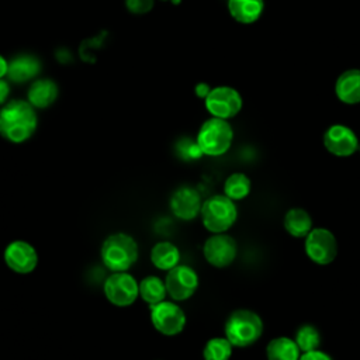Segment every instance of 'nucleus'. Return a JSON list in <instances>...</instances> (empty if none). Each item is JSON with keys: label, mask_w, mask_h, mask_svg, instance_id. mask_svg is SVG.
I'll use <instances>...</instances> for the list:
<instances>
[{"label": "nucleus", "mask_w": 360, "mask_h": 360, "mask_svg": "<svg viewBox=\"0 0 360 360\" xmlns=\"http://www.w3.org/2000/svg\"><path fill=\"white\" fill-rule=\"evenodd\" d=\"M150 262L156 269L169 271L179 264L180 250L172 242H167V240L158 242L150 249Z\"/></svg>", "instance_id": "6ab92c4d"}, {"label": "nucleus", "mask_w": 360, "mask_h": 360, "mask_svg": "<svg viewBox=\"0 0 360 360\" xmlns=\"http://www.w3.org/2000/svg\"><path fill=\"white\" fill-rule=\"evenodd\" d=\"M284 228L294 238H305L312 229V219L302 208H290L284 215Z\"/></svg>", "instance_id": "412c9836"}, {"label": "nucleus", "mask_w": 360, "mask_h": 360, "mask_svg": "<svg viewBox=\"0 0 360 360\" xmlns=\"http://www.w3.org/2000/svg\"><path fill=\"white\" fill-rule=\"evenodd\" d=\"M162 1H167V0H162Z\"/></svg>", "instance_id": "473e14b6"}, {"label": "nucleus", "mask_w": 360, "mask_h": 360, "mask_svg": "<svg viewBox=\"0 0 360 360\" xmlns=\"http://www.w3.org/2000/svg\"><path fill=\"white\" fill-rule=\"evenodd\" d=\"M295 342L300 347V350L304 352H311L316 350L319 343H321V336L319 332L315 326L312 325H302L295 335Z\"/></svg>", "instance_id": "393cba45"}, {"label": "nucleus", "mask_w": 360, "mask_h": 360, "mask_svg": "<svg viewBox=\"0 0 360 360\" xmlns=\"http://www.w3.org/2000/svg\"><path fill=\"white\" fill-rule=\"evenodd\" d=\"M177 152L183 159L187 160H194V159H200L202 156V152L197 143V141H191V139H183L177 143Z\"/></svg>", "instance_id": "a878e982"}, {"label": "nucleus", "mask_w": 360, "mask_h": 360, "mask_svg": "<svg viewBox=\"0 0 360 360\" xmlns=\"http://www.w3.org/2000/svg\"><path fill=\"white\" fill-rule=\"evenodd\" d=\"M37 127V110L27 100H10L0 107V136L7 142H27Z\"/></svg>", "instance_id": "f257e3e1"}, {"label": "nucleus", "mask_w": 360, "mask_h": 360, "mask_svg": "<svg viewBox=\"0 0 360 360\" xmlns=\"http://www.w3.org/2000/svg\"><path fill=\"white\" fill-rule=\"evenodd\" d=\"M202 155L221 156L226 153L233 141V129L228 120L211 117L202 122L195 138Z\"/></svg>", "instance_id": "20e7f679"}, {"label": "nucleus", "mask_w": 360, "mask_h": 360, "mask_svg": "<svg viewBox=\"0 0 360 360\" xmlns=\"http://www.w3.org/2000/svg\"><path fill=\"white\" fill-rule=\"evenodd\" d=\"M298 360H332L329 354L321 352V350H311V352H304Z\"/></svg>", "instance_id": "cd10ccee"}, {"label": "nucleus", "mask_w": 360, "mask_h": 360, "mask_svg": "<svg viewBox=\"0 0 360 360\" xmlns=\"http://www.w3.org/2000/svg\"><path fill=\"white\" fill-rule=\"evenodd\" d=\"M232 343L226 338H211L202 349L204 360H229L232 356Z\"/></svg>", "instance_id": "b1692460"}, {"label": "nucleus", "mask_w": 360, "mask_h": 360, "mask_svg": "<svg viewBox=\"0 0 360 360\" xmlns=\"http://www.w3.org/2000/svg\"><path fill=\"white\" fill-rule=\"evenodd\" d=\"M323 146L335 156H350L359 149V139L356 134L346 125H330L323 134Z\"/></svg>", "instance_id": "4468645a"}, {"label": "nucleus", "mask_w": 360, "mask_h": 360, "mask_svg": "<svg viewBox=\"0 0 360 360\" xmlns=\"http://www.w3.org/2000/svg\"><path fill=\"white\" fill-rule=\"evenodd\" d=\"M103 291L112 305L129 307L139 297V283L127 271H115L105 278Z\"/></svg>", "instance_id": "423d86ee"}, {"label": "nucleus", "mask_w": 360, "mask_h": 360, "mask_svg": "<svg viewBox=\"0 0 360 360\" xmlns=\"http://www.w3.org/2000/svg\"><path fill=\"white\" fill-rule=\"evenodd\" d=\"M225 338L235 347H248L259 340L263 333L262 318L250 309H235L226 319Z\"/></svg>", "instance_id": "7ed1b4c3"}, {"label": "nucleus", "mask_w": 360, "mask_h": 360, "mask_svg": "<svg viewBox=\"0 0 360 360\" xmlns=\"http://www.w3.org/2000/svg\"><path fill=\"white\" fill-rule=\"evenodd\" d=\"M150 322L165 336H176L183 332L187 318L176 301H162L150 305Z\"/></svg>", "instance_id": "0eeeda50"}, {"label": "nucleus", "mask_w": 360, "mask_h": 360, "mask_svg": "<svg viewBox=\"0 0 360 360\" xmlns=\"http://www.w3.org/2000/svg\"><path fill=\"white\" fill-rule=\"evenodd\" d=\"M125 8L135 15H143L152 11L155 0H124Z\"/></svg>", "instance_id": "bb28decb"}, {"label": "nucleus", "mask_w": 360, "mask_h": 360, "mask_svg": "<svg viewBox=\"0 0 360 360\" xmlns=\"http://www.w3.org/2000/svg\"><path fill=\"white\" fill-rule=\"evenodd\" d=\"M198 283L197 271L187 264H177L169 270L165 277L167 295L176 302L193 297L198 288Z\"/></svg>", "instance_id": "9d476101"}, {"label": "nucleus", "mask_w": 360, "mask_h": 360, "mask_svg": "<svg viewBox=\"0 0 360 360\" xmlns=\"http://www.w3.org/2000/svg\"><path fill=\"white\" fill-rule=\"evenodd\" d=\"M204 105L211 117L229 120L240 111L242 97L233 87L217 86L204 98Z\"/></svg>", "instance_id": "1a4fd4ad"}, {"label": "nucleus", "mask_w": 360, "mask_h": 360, "mask_svg": "<svg viewBox=\"0 0 360 360\" xmlns=\"http://www.w3.org/2000/svg\"><path fill=\"white\" fill-rule=\"evenodd\" d=\"M335 93L345 104L360 103V69L345 70L335 83Z\"/></svg>", "instance_id": "f3484780"}, {"label": "nucleus", "mask_w": 360, "mask_h": 360, "mask_svg": "<svg viewBox=\"0 0 360 360\" xmlns=\"http://www.w3.org/2000/svg\"><path fill=\"white\" fill-rule=\"evenodd\" d=\"M250 179L245 173H232L224 183V194L233 201L243 200L250 193Z\"/></svg>", "instance_id": "5701e85b"}, {"label": "nucleus", "mask_w": 360, "mask_h": 360, "mask_svg": "<svg viewBox=\"0 0 360 360\" xmlns=\"http://www.w3.org/2000/svg\"><path fill=\"white\" fill-rule=\"evenodd\" d=\"M58 96H59V89L52 79L37 77L30 83V87L27 91V101L35 110H45L56 101Z\"/></svg>", "instance_id": "2eb2a0df"}, {"label": "nucleus", "mask_w": 360, "mask_h": 360, "mask_svg": "<svg viewBox=\"0 0 360 360\" xmlns=\"http://www.w3.org/2000/svg\"><path fill=\"white\" fill-rule=\"evenodd\" d=\"M41 72V62L32 55H18L8 60L7 77L10 82L24 84L38 77Z\"/></svg>", "instance_id": "dca6fc26"}, {"label": "nucleus", "mask_w": 360, "mask_h": 360, "mask_svg": "<svg viewBox=\"0 0 360 360\" xmlns=\"http://www.w3.org/2000/svg\"><path fill=\"white\" fill-rule=\"evenodd\" d=\"M8 96H10V84L7 80L0 79V107L7 103Z\"/></svg>", "instance_id": "c85d7f7f"}, {"label": "nucleus", "mask_w": 360, "mask_h": 360, "mask_svg": "<svg viewBox=\"0 0 360 360\" xmlns=\"http://www.w3.org/2000/svg\"><path fill=\"white\" fill-rule=\"evenodd\" d=\"M211 89L212 87H210L207 83H198L197 86H195V94H197V97H200V98H205L207 96H208V93L211 91Z\"/></svg>", "instance_id": "c756f323"}, {"label": "nucleus", "mask_w": 360, "mask_h": 360, "mask_svg": "<svg viewBox=\"0 0 360 360\" xmlns=\"http://www.w3.org/2000/svg\"><path fill=\"white\" fill-rule=\"evenodd\" d=\"M300 356L301 350L297 342L287 336L274 338L266 346L267 360H298Z\"/></svg>", "instance_id": "aec40b11"}, {"label": "nucleus", "mask_w": 360, "mask_h": 360, "mask_svg": "<svg viewBox=\"0 0 360 360\" xmlns=\"http://www.w3.org/2000/svg\"><path fill=\"white\" fill-rule=\"evenodd\" d=\"M200 215L207 231L211 233H222L235 224L238 210L233 200L225 194H217L202 201Z\"/></svg>", "instance_id": "39448f33"}, {"label": "nucleus", "mask_w": 360, "mask_h": 360, "mask_svg": "<svg viewBox=\"0 0 360 360\" xmlns=\"http://www.w3.org/2000/svg\"><path fill=\"white\" fill-rule=\"evenodd\" d=\"M8 72V60L0 53V79H4Z\"/></svg>", "instance_id": "7c9ffc66"}, {"label": "nucleus", "mask_w": 360, "mask_h": 360, "mask_svg": "<svg viewBox=\"0 0 360 360\" xmlns=\"http://www.w3.org/2000/svg\"><path fill=\"white\" fill-rule=\"evenodd\" d=\"M305 253L319 266L332 263L338 255V242L335 235L326 228H312L305 236Z\"/></svg>", "instance_id": "6e6552de"}, {"label": "nucleus", "mask_w": 360, "mask_h": 360, "mask_svg": "<svg viewBox=\"0 0 360 360\" xmlns=\"http://www.w3.org/2000/svg\"><path fill=\"white\" fill-rule=\"evenodd\" d=\"M263 8V0H228L229 14L240 24H252L257 21Z\"/></svg>", "instance_id": "a211bd4d"}, {"label": "nucleus", "mask_w": 360, "mask_h": 360, "mask_svg": "<svg viewBox=\"0 0 360 360\" xmlns=\"http://www.w3.org/2000/svg\"><path fill=\"white\" fill-rule=\"evenodd\" d=\"M359 149H360V143H359Z\"/></svg>", "instance_id": "2f4dec72"}, {"label": "nucleus", "mask_w": 360, "mask_h": 360, "mask_svg": "<svg viewBox=\"0 0 360 360\" xmlns=\"http://www.w3.org/2000/svg\"><path fill=\"white\" fill-rule=\"evenodd\" d=\"M167 291L165 281L158 276H146L139 281V297L149 305L166 300Z\"/></svg>", "instance_id": "4be33fe9"}, {"label": "nucleus", "mask_w": 360, "mask_h": 360, "mask_svg": "<svg viewBox=\"0 0 360 360\" xmlns=\"http://www.w3.org/2000/svg\"><path fill=\"white\" fill-rule=\"evenodd\" d=\"M139 249L136 240L125 232H115L108 235L100 249L103 264L115 271H127L138 260Z\"/></svg>", "instance_id": "f03ea898"}, {"label": "nucleus", "mask_w": 360, "mask_h": 360, "mask_svg": "<svg viewBox=\"0 0 360 360\" xmlns=\"http://www.w3.org/2000/svg\"><path fill=\"white\" fill-rule=\"evenodd\" d=\"M170 211L181 221H193L201 212L202 201L200 193L191 186H180L169 201Z\"/></svg>", "instance_id": "ddd939ff"}, {"label": "nucleus", "mask_w": 360, "mask_h": 360, "mask_svg": "<svg viewBox=\"0 0 360 360\" xmlns=\"http://www.w3.org/2000/svg\"><path fill=\"white\" fill-rule=\"evenodd\" d=\"M6 266L18 274H30L38 264V253L35 248L22 239L10 242L3 253Z\"/></svg>", "instance_id": "f8f14e48"}, {"label": "nucleus", "mask_w": 360, "mask_h": 360, "mask_svg": "<svg viewBox=\"0 0 360 360\" xmlns=\"http://www.w3.org/2000/svg\"><path fill=\"white\" fill-rule=\"evenodd\" d=\"M202 255L208 264L217 269L228 267L229 264H232L238 255L236 240L231 235H226L225 232L212 233V236H210L204 242Z\"/></svg>", "instance_id": "9b49d317"}]
</instances>
